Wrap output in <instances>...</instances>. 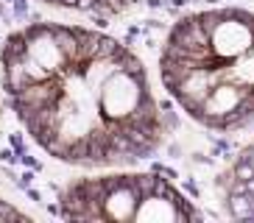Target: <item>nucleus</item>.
<instances>
[{
  "mask_svg": "<svg viewBox=\"0 0 254 223\" xmlns=\"http://www.w3.org/2000/svg\"><path fill=\"white\" fill-rule=\"evenodd\" d=\"M0 89L28 137L73 167H134L165 145L171 114L140 53L104 28L34 20L0 45Z\"/></svg>",
  "mask_w": 254,
  "mask_h": 223,
  "instance_id": "nucleus-1",
  "label": "nucleus"
},
{
  "mask_svg": "<svg viewBox=\"0 0 254 223\" xmlns=\"http://www.w3.org/2000/svg\"><path fill=\"white\" fill-rule=\"evenodd\" d=\"M165 95L215 134L254 128V11L212 6L173 22L157 56Z\"/></svg>",
  "mask_w": 254,
  "mask_h": 223,
  "instance_id": "nucleus-2",
  "label": "nucleus"
},
{
  "mask_svg": "<svg viewBox=\"0 0 254 223\" xmlns=\"http://www.w3.org/2000/svg\"><path fill=\"white\" fill-rule=\"evenodd\" d=\"M59 218L118 223H187L198 221L195 201L162 170L118 167L101 176L73 178L59 190Z\"/></svg>",
  "mask_w": 254,
  "mask_h": 223,
  "instance_id": "nucleus-3",
  "label": "nucleus"
},
{
  "mask_svg": "<svg viewBox=\"0 0 254 223\" xmlns=\"http://www.w3.org/2000/svg\"><path fill=\"white\" fill-rule=\"evenodd\" d=\"M218 187L226 195L232 215L254 218V142L238 156V162L218 181Z\"/></svg>",
  "mask_w": 254,
  "mask_h": 223,
  "instance_id": "nucleus-4",
  "label": "nucleus"
},
{
  "mask_svg": "<svg viewBox=\"0 0 254 223\" xmlns=\"http://www.w3.org/2000/svg\"><path fill=\"white\" fill-rule=\"evenodd\" d=\"M37 3L53 6V8H64V11H75V14H84V17H90L98 28H106L109 20L128 14L140 0H37Z\"/></svg>",
  "mask_w": 254,
  "mask_h": 223,
  "instance_id": "nucleus-5",
  "label": "nucleus"
}]
</instances>
